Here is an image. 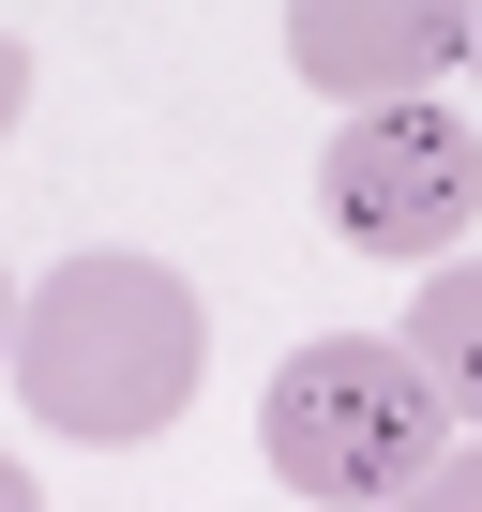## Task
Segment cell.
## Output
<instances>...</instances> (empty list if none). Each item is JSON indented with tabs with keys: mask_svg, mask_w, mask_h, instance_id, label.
<instances>
[{
	"mask_svg": "<svg viewBox=\"0 0 482 512\" xmlns=\"http://www.w3.org/2000/svg\"><path fill=\"white\" fill-rule=\"evenodd\" d=\"M392 347H407V362L437 377V407H452V437H482V256H437Z\"/></svg>",
	"mask_w": 482,
	"mask_h": 512,
	"instance_id": "5",
	"label": "cell"
},
{
	"mask_svg": "<svg viewBox=\"0 0 482 512\" xmlns=\"http://www.w3.org/2000/svg\"><path fill=\"white\" fill-rule=\"evenodd\" d=\"M467 31H482V0H287V61H302V91H332V106H407V91H437V76L467 61Z\"/></svg>",
	"mask_w": 482,
	"mask_h": 512,
	"instance_id": "4",
	"label": "cell"
},
{
	"mask_svg": "<svg viewBox=\"0 0 482 512\" xmlns=\"http://www.w3.org/2000/svg\"><path fill=\"white\" fill-rule=\"evenodd\" d=\"M0 512H46V482H31V467H0Z\"/></svg>",
	"mask_w": 482,
	"mask_h": 512,
	"instance_id": "8",
	"label": "cell"
},
{
	"mask_svg": "<svg viewBox=\"0 0 482 512\" xmlns=\"http://www.w3.org/2000/svg\"><path fill=\"white\" fill-rule=\"evenodd\" d=\"M0 362H16V287H0Z\"/></svg>",
	"mask_w": 482,
	"mask_h": 512,
	"instance_id": "9",
	"label": "cell"
},
{
	"mask_svg": "<svg viewBox=\"0 0 482 512\" xmlns=\"http://www.w3.org/2000/svg\"><path fill=\"white\" fill-rule=\"evenodd\" d=\"M392 512H482V437H452V452H437V467H422Z\"/></svg>",
	"mask_w": 482,
	"mask_h": 512,
	"instance_id": "6",
	"label": "cell"
},
{
	"mask_svg": "<svg viewBox=\"0 0 482 512\" xmlns=\"http://www.w3.org/2000/svg\"><path fill=\"white\" fill-rule=\"evenodd\" d=\"M16 121H31V46L0 31V136H16Z\"/></svg>",
	"mask_w": 482,
	"mask_h": 512,
	"instance_id": "7",
	"label": "cell"
},
{
	"mask_svg": "<svg viewBox=\"0 0 482 512\" xmlns=\"http://www.w3.org/2000/svg\"><path fill=\"white\" fill-rule=\"evenodd\" d=\"M196 362H211V317H196V287L166 256L91 241V256H61L16 302V392H31L46 437H106V452L166 437L196 407Z\"/></svg>",
	"mask_w": 482,
	"mask_h": 512,
	"instance_id": "1",
	"label": "cell"
},
{
	"mask_svg": "<svg viewBox=\"0 0 482 512\" xmlns=\"http://www.w3.org/2000/svg\"><path fill=\"white\" fill-rule=\"evenodd\" d=\"M467 61H482V31H467Z\"/></svg>",
	"mask_w": 482,
	"mask_h": 512,
	"instance_id": "10",
	"label": "cell"
},
{
	"mask_svg": "<svg viewBox=\"0 0 482 512\" xmlns=\"http://www.w3.org/2000/svg\"><path fill=\"white\" fill-rule=\"evenodd\" d=\"M317 226L347 256H422V272H437V256L482 226V121L437 106V91L347 106L332 151H317Z\"/></svg>",
	"mask_w": 482,
	"mask_h": 512,
	"instance_id": "3",
	"label": "cell"
},
{
	"mask_svg": "<svg viewBox=\"0 0 482 512\" xmlns=\"http://www.w3.org/2000/svg\"><path fill=\"white\" fill-rule=\"evenodd\" d=\"M257 452H272V482L317 497V512H392V497L452 452V407H437V377H422L392 332H317V347L272 362Z\"/></svg>",
	"mask_w": 482,
	"mask_h": 512,
	"instance_id": "2",
	"label": "cell"
}]
</instances>
